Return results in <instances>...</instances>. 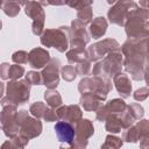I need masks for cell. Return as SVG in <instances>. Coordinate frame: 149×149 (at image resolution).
<instances>
[{"label":"cell","mask_w":149,"mask_h":149,"mask_svg":"<svg viewBox=\"0 0 149 149\" xmlns=\"http://www.w3.org/2000/svg\"><path fill=\"white\" fill-rule=\"evenodd\" d=\"M56 113L59 121H65L74 126L79 120L83 119V112L78 105L59 106L56 108Z\"/></svg>","instance_id":"13"},{"label":"cell","mask_w":149,"mask_h":149,"mask_svg":"<svg viewBox=\"0 0 149 149\" xmlns=\"http://www.w3.org/2000/svg\"><path fill=\"white\" fill-rule=\"evenodd\" d=\"M149 95V88L146 86V87H141V88H137L134 93H133V97L136 101H143L148 98Z\"/></svg>","instance_id":"38"},{"label":"cell","mask_w":149,"mask_h":149,"mask_svg":"<svg viewBox=\"0 0 149 149\" xmlns=\"http://www.w3.org/2000/svg\"><path fill=\"white\" fill-rule=\"evenodd\" d=\"M47 109H48L47 105H45L44 102H42V101H36V102L31 104L30 107H29V112H30V114H31L35 119H41V118H43L44 112H45Z\"/></svg>","instance_id":"27"},{"label":"cell","mask_w":149,"mask_h":149,"mask_svg":"<svg viewBox=\"0 0 149 149\" xmlns=\"http://www.w3.org/2000/svg\"><path fill=\"white\" fill-rule=\"evenodd\" d=\"M59 149H72V143H61Z\"/></svg>","instance_id":"45"},{"label":"cell","mask_w":149,"mask_h":149,"mask_svg":"<svg viewBox=\"0 0 149 149\" xmlns=\"http://www.w3.org/2000/svg\"><path fill=\"white\" fill-rule=\"evenodd\" d=\"M1 28H2V21L0 20V30H1Z\"/></svg>","instance_id":"48"},{"label":"cell","mask_w":149,"mask_h":149,"mask_svg":"<svg viewBox=\"0 0 149 149\" xmlns=\"http://www.w3.org/2000/svg\"><path fill=\"white\" fill-rule=\"evenodd\" d=\"M61 74H62V78L65 81H72L78 76L77 71H76V68L73 65H64L61 69Z\"/></svg>","instance_id":"30"},{"label":"cell","mask_w":149,"mask_h":149,"mask_svg":"<svg viewBox=\"0 0 149 149\" xmlns=\"http://www.w3.org/2000/svg\"><path fill=\"white\" fill-rule=\"evenodd\" d=\"M100 149H111V148H109V147H107L105 143H102V144H101V147H100Z\"/></svg>","instance_id":"47"},{"label":"cell","mask_w":149,"mask_h":149,"mask_svg":"<svg viewBox=\"0 0 149 149\" xmlns=\"http://www.w3.org/2000/svg\"><path fill=\"white\" fill-rule=\"evenodd\" d=\"M59 70H61V61L57 58H50L49 63L43 68L41 72L42 84L48 90H55L58 86Z\"/></svg>","instance_id":"11"},{"label":"cell","mask_w":149,"mask_h":149,"mask_svg":"<svg viewBox=\"0 0 149 149\" xmlns=\"http://www.w3.org/2000/svg\"><path fill=\"white\" fill-rule=\"evenodd\" d=\"M105 128L107 132L112 134H118L121 132L122 126H121V120L120 116L118 115H108L105 120Z\"/></svg>","instance_id":"24"},{"label":"cell","mask_w":149,"mask_h":149,"mask_svg":"<svg viewBox=\"0 0 149 149\" xmlns=\"http://www.w3.org/2000/svg\"><path fill=\"white\" fill-rule=\"evenodd\" d=\"M122 62H123V56L121 54V50H114L107 54L102 58V61L95 63V65L92 69V74L93 77L111 79L116 73L121 72Z\"/></svg>","instance_id":"3"},{"label":"cell","mask_w":149,"mask_h":149,"mask_svg":"<svg viewBox=\"0 0 149 149\" xmlns=\"http://www.w3.org/2000/svg\"><path fill=\"white\" fill-rule=\"evenodd\" d=\"M74 137L72 141V149H86L88 139L94 134V127L88 119L79 120L74 126Z\"/></svg>","instance_id":"9"},{"label":"cell","mask_w":149,"mask_h":149,"mask_svg":"<svg viewBox=\"0 0 149 149\" xmlns=\"http://www.w3.org/2000/svg\"><path fill=\"white\" fill-rule=\"evenodd\" d=\"M66 59L70 64H79L88 59L86 49L81 48H71L69 51H66Z\"/></svg>","instance_id":"20"},{"label":"cell","mask_w":149,"mask_h":149,"mask_svg":"<svg viewBox=\"0 0 149 149\" xmlns=\"http://www.w3.org/2000/svg\"><path fill=\"white\" fill-rule=\"evenodd\" d=\"M0 149H24V148L19 147L13 140H8V141H5V142L1 144Z\"/></svg>","instance_id":"43"},{"label":"cell","mask_w":149,"mask_h":149,"mask_svg":"<svg viewBox=\"0 0 149 149\" xmlns=\"http://www.w3.org/2000/svg\"><path fill=\"white\" fill-rule=\"evenodd\" d=\"M139 5L134 1H129V0H120L114 2V5L108 9L107 12V17L109 20V22L112 24H116L119 27H123L127 15L128 13L134 9L137 8Z\"/></svg>","instance_id":"8"},{"label":"cell","mask_w":149,"mask_h":149,"mask_svg":"<svg viewBox=\"0 0 149 149\" xmlns=\"http://www.w3.org/2000/svg\"><path fill=\"white\" fill-rule=\"evenodd\" d=\"M127 111H128L129 114L134 118L135 121L141 120V119L143 118V115H144V109H143V107H142L140 104H136V102L130 104V105H127Z\"/></svg>","instance_id":"29"},{"label":"cell","mask_w":149,"mask_h":149,"mask_svg":"<svg viewBox=\"0 0 149 149\" xmlns=\"http://www.w3.org/2000/svg\"><path fill=\"white\" fill-rule=\"evenodd\" d=\"M108 23L107 20L104 16H97L94 19H92L90 27H88V35H91V37L98 40L100 37H102L106 34Z\"/></svg>","instance_id":"18"},{"label":"cell","mask_w":149,"mask_h":149,"mask_svg":"<svg viewBox=\"0 0 149 149\" xmlns=\"http://www.w3.org/2000/svg\"><path fill=\"white\" fill-rule=\"evenodd\" d=\"M16 121L20 127V135L27 137L28 140L35 139L42 133V122L38 119L31 118L26 109L17 111Z\"/></svg>","instance_id":"7"},{"label":"cell","mask_w":149,"mask_h":149,"mask_svg":"<svg viewBox=\"0 0 149 149\" xmlns=\"http://www.w3.org/2000/svg\"><path fill=\"white\" fill-rule=\"evenodd\" d=\"M26 79L30 83V85H41L42 84L41 73L37 71H28V73L26 74Z\"/></svg>","instance_id":"35"},{"label":"cell","mask_w":149,"mask_h":149,"mask_svg":"<svg viewBox=\"0 0 149 149\" xmlns=\"http://www.w3.org/2000/svg\"><path fill=\"white\" fill-rule=\"evenodd\" d=\"M9 63H1L0 64V77L3 80H8V72H9Z\"/></svg>","instance_id":"41"},{"label":"cell","mask_w":149,"mask_h":149,"mask_svg":"<svg viewBox=\"0 0 149 149\" xmlns=\"http://www.w3.org/2000/svg\"><path fill=\"white\" fill-rule=\"evenodd\" d=\"M90 35L83 23H80L77 19L71 21L70 27V36H69V44L72 48H81L85 49L86 44L90 42Z\"/></svg>","instance_id":"12"},{"label":"cell","mask_w":149,"mask_h":149,"mask_svg":"<svg viewBox=\"0 0 149 149\" xmlns=\"http://www.w3.org/2000/svg\"><path fill=\"white\" fill-rule=\"evenodd\" d=\"M12 61L15 63V64H26L28 63V52L24 51V50H19V51H15L13 55H12Z\"/></svg>","instance_id":"34"},{"label":"cell","mask_w":149,"mask_h":149,"mask_svg":"<svg viewBox=\"0 0 149 149\" xmlns=\"http://www.w3.org/2000/svg\"><path fill=\"white\" fill-rule=\"evenodd\" d=\"M10 140H13L19 147H21V148H24L27 144H28V142H29V140L27 139V137H24V136H22V135H16L14 139H10Z\"/></svg>","instance_id":"42"},{"label":"cell","mask_w":149,"mask_h":149,"mask_svg":"<svg viewBox=\"0 0 149 149\" xmlns=\"http://www.w3.org/2000/svg\"><path fill=\"white\" fill-rule=\"evenodd\" d=\"M107 116H108V112H107V109H106L105 105H101V106L95 111V118H97V120H98V121L102 122V121H105V120H106V118H107Z\"/></svg>","instance_id":"40"},{"label":"cell","mask_w":149,"mask_h":149,"mask_svg":"<svg viewBox=\"0 0 149 149\" xmlns=\"http://www.w3.org/2000/svg\"><path fill=\"white\" fill-rule=\"evenodd\" d=\"M135 127H136V130H137V134H139L140 140L143 139V137L149 136V122H148V120L141 119L135 125Z\"/></svg>","instance_id":"32"},{"label":"cell","mask_w":149,"mask_h":149,"mask_svg":"<svg viewBox=\"0 0 149 149\" xmlns=\"http://www.w3.org/2000/svg\"><path fill=\"white\" fill-rule=\"evenodd\" d=\"M125 59L122 66L134 80H147L148 38H128L120 47Z\"/></svg>","instance_id":"1"},{"label":"cell","mask_w":149,"mask_h":149,"mask_svg":"<svg viewBox=\"0 0 149 149\" xmlns=\"http://www.w3.org/2000/svg\"><path fill=\"white\" fill-rule=\"evenodd\" d=\"M122 141L123 142H128V143H136L137 141H140V137H139L136 127L134 125L130 126L129 128H127L123 132V134H122Z\"/></svg>","instance_id":"28"},{"label":"cell","mask_w":149,"mask_h":149,"mask_svg":"<svg viewBox=\"0 0 149 149\" xmlns=\"http://www.w3.org/2000/svg\"><path fill=\"white\" fill-rule=\"evenodd\" d=\"M69 36L70 27L62 26L59 28L45 29L41 37V44L47 48H55L59 52H64L69 48Z\"/></svg>","instance_id":"5"},{"label":"cell","mask_w":149,"mask_h":149,"mask_svg":"<svg viewBox=\"0 0 149 149\" xmlns=\"http://www.w3.org/2000/svg\"><path fill=\"white\" fill-rule=\"evenodd\" d=\"M113 84L118 91V93L120 94V97L122 99L129 98L130 93H132V83L129 77L123 73V72H119L113 77Z\"/></svg>","instance_id":"15"},{"label":"cell","mask_w":149,"mask_h":149,"mask_svg":"<svg viewBox=\"0 0 149 149\" xmlns=\"http://www.w3.org/2000/svg\"><path fill=\"white\" fill-rule=\"evenodd\" d=\"M30 83L24 78L21 80H9L6 85V97L0 100L1 106L23 105L30 98Z\"/></svg>","instance_id":"4"},{"label":"cell","mask_w":149,"mask_h":149,"mask_svg":"<svg viewBox=\"0 0 149 149\" xmlns=\"http://www.w3.org/2000/svg\"><path fill=\"white\" fill-rule=\"evenodd\" d=\"M16 115H17V106L10 104L2 106V111L0 112V129H2L8 121L15 119Z\"/></svg>","instance_id":"22"},{"label":"cell","mask_w":149,"mask_h":149,"mask_svg":"<svg viewBox=\"0 0 149 149\" xmlns=\"http://www.w3.org/2000/svg\"><path fill=\"white\" fill-rule=\"evenodd\" d=\"M23 74H24V68L22 65L14 64L9 66V72H8L9 80H19Z\"/></svg>","instance_id":"31"},{"label":"cell","mask_w":149,"mask_h":149,"mask_svg":"<svg viewBox=\"0 0 149 149\" xmlns=\"http://www.w3.org/2000/svg\"><path fill=\"white\" fill-rule=\"evenodd\" d=\"M79 102L83 106V108L85 111H87V112H95L101 105H104L100 99H98L95 95H93L91 93L80 94Z\"/></svg>","instance_id":"19"},{"label":"cell","mask_w":149,"mask_h":149,"mask_svg":"<svg viewBox=\"0 0 149 149\" xmlns=\"http://www.w3.org/2000/svg\"><path fill=\"white\" fill-rule=\"evenodd\" d=\"M149 12L142 7L132 9L125 22V31L128 38H148Z\"/></svg>","instance_id":"2"},{"label":"cell","mask_w":149,"mask_h":149,"mask_svg":"<svg viewBox=\"0 0 149 149\" xmlns=\"http://www.w3.org/2000/svg\"><path fill=\"white\" fill-rule=\"evenodd\" d=\"M65 3L68 6H70L71 8H74L77 10L84 8V7H87V6H92L93 1H88V0H77V1H65Z\"/></svg>","instance_id":"37"},{"label":"cell","mask_w":149,"mask_h":149,"mask_svg":"<svg viewBox=\"0 0 149 149\" xmlns=\"http://www.w3.org/2000/svg\"><path fill=\"white\" fill-rule=\"evenodd\" d=\"M50 61V54L43 48H34L28 52V64L33 69H42Z\"/></svg>","instance_id":"14"},{"label":"cell","mask_w":149,"mask_h":149,"mask_svg":"<svg viewBox=\"0 0 149 149\" xmlns=\"http://www.w3.org/2000/svg\"><path fill=\"white\" fill-rule=\"evenodd\" d=\"M107 112H108V115H118L120 116L127 108V104L123 101V99L121 98H115V99H112L109 100L106 105H105Z\"/></svg>","instance_id":"21"},{"label":"cell","mask_w":149,"mask_h":149,"mask_svg":"<svg viewBox=\"0 0 149 149\" xmlns=\"http://www.w3.org/2000/svg\"><path fill=\"white\" fill-rule=\"evenodd\" d=\"M114 50H120V44L114 38H105L102 41H99V42L90 45L86 49L88 61L91 63L98 62L100 58L105 57L107 54H109Z\"/></svg>","instance_id":"10"},{"label":"cell","mask_w":149,"mask_h":149,"mask_svg":"<svg viewBox=\"0 0 149 149\" xmlns=\"http://www.w3.org/2000/svg\"><path fill=\"white\" fill-rule=\"evenodd\" d=\"M55 133L61 143H72L74 137V127L65 121H58L55 125Z\"/></svg>","instance_id":"16"},{"label":"cell","mask_w":149,"mask_h":149,"mask_svg":"<svg viewBox=\"0 0 149 149\" xmlns=\"http://www.w3.org/2000/svg\"><path fill=\"white\" fill-rule=\"evenodd\" d=\"M112 90L111 79H104L99 77H83L78 84V91L80 94L91 93L101 101H105L107 94Z\"/></svg>","instance_id":"6"},{"label":"cell","mask_w":149,"mask_h":149,"mask_svg":"<svg viewBox=\"0 0 149 149\" xmlns=\"http://www.w3.org/2000/svg\"><path fill=\"white\" fill-rule=\"evenodd\" d=\"M21 5L24 6V2H17V1H5L2 5L3 13L9 17H15L20 13Z\"/></svg>","instance_id":"25"},{"label":"cell","mask_w":149,"mask_h":149,"mask_svg":"<svg viewBox=\"0 0 149 149\" xmlns=\"http://www.w3.org/2000/svg\"><path fill=\"white\" fill-rule=\"evenodd\" d=\"M92 7L91 6H87V7H84L79 10H77V20L83 23L84 26L86 24H90L91 21H92Z\"/></svg>","instance_id":"26"},{"label":"cell","mask_w":149,"mask_h":149,"mask_svg":"<svg viewBox=\"0 0 149 149\" xmlns=\"http://www.w3.org/2000/svg\"><path fill=\"white\" fill-rule=\"evenodd\" d=\"M43 119H44L47 122H54V121H58V116H57L56 109H55V108H48V109L44 112Z\"/></svg>","instance_id":"39"},{"label":"cell","mask_w":149,"mask_h":149,"mask_svg":"<svg viewBox=\"0 0 149 149\" xmlns=\"http://www.w3.org/2000/svg\"><path fill=\"white\" fill-rule=\"evenodd\" d=\"M105 144L107 147H109L111 149H120L122 147V144H123V141L118 136L107 135L105 137Z\"/></svg>","instance_id":"33"},{"label":"cell","mask_w":149,"mask_h":149,"mask_svg":"<svg viewBox=\"0 0 149 149\" xmlns=\"http://www.w3.org/2000/svg\"><path fill=\"white\" fill-rule=\"evenodd\" d=\"M74 68H76L77 74L84 77V76L88 74V72H90V70H91V62L87 59V61H85V62H83V63L77 64Z\"/></svg>","instance_id":"36"},{"label":"cell","mask_w":149,"mask_h":149,"mask_svg":"<svg viewBox=\"0 0 149 149\" xmlns=\"http://www.w3.org/2000/svg\"><path fill=\"white\" fill-rule=\"evenodd\" d=\"M44 99L47 101V105L50 108H55V109L58 108L59 106H62V102H63L59 92L56 90H45Z\"/></svg>","instance_id":"23"},{"label":"cell","mask_w":149,"mask_h":149,"mask_svg":"<svg viewBox=\"0 0 149 149\" xmlns=\"http://www.w3.org/2000/svg\"><path fill=\"white\" fill-rule=\"evenodd\" d=\"M140 149H149V136L140 140Z\"/></svg>","instance_id":"44"},{"label":"cell","mask_w":149,"mask_h":149,"mask_svg":"<svg viewBox=\"0 0 149 149\" xmlns=\"http://www.w3.org/2000/svg\"><path fill=\"white\" fill-rule=\"evenodd\" d=\"M24 13L27 16L33 19V22H43L44 23V21H45L44 9L38 1L24 2Z\"/></svg>","instance_id":"17"},{"label":"cell","mask_w":149,"mask_h":149,"mask_svg":"<svg viewBox=\"0 0 149 149\" xmlns=\"http://www.w3.org/2000/svg\"><path fill=\"white\" fill-rule=\"evenodd\" d=\"M3 93H5V84L2 81H0V100L2 99Z\"/></svg>","instance_id":"46"}]
</instances>
